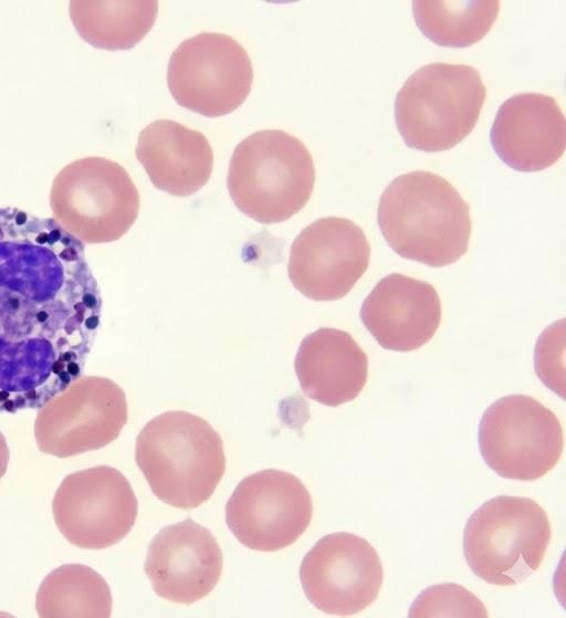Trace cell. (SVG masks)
Masks as SVG:
<instances>
[{
    "label": "cell",
    "mask_w": 566,
    "mask_h": 618,
    "mask_svg": "<svg viewBox=\"0 0 566 618\" xmlns=\"http://www.w3.org/2000/svg\"><path fill=\"white\" fill-rule=\"evenodd\" d=\"M135 460L155 496L184 510L208 501L226 471L220 434L203 418L182 410L146 423L136 439Z\"/></svg>",
    "instance_id": "7a4b0ae2"
},
{
    "label": "cell",
    "mask_w": 566,
    "mask_h": 618,
    "mask_svg": "<svg viewBox=\"0 0 566 618\" xmlns=\"http://www.w3.org/2000/svg\"><path fill=\"white\" fill-rule=\"evenodd\" d=\"M294 368L308 398L338 407L354 400L364 389L368 357L348 332L322 327L303 338Z\"/></svg>",
    "instance_id": "e0dca14e"
},
{
    "label": "cell",
    "mask_w": 566,
    "mask_h": 618,
    "mask_svg": "<svg viewBox=\"0 0 566 618\" xmlns=\"http://www.w3.org/2000/svg\"><path fill=\"white\" fill-rule=\"evenodd\" d=\"M490 140L499 158L512 169L523 172L544 170L564 155V113L549 95L515 94L500 105Z\"/></svg>",
    "instance_id": "9a60e30c"
},
{
    "label": "cell",
    "mask_w": 566,
    "mask_h": 618,
    "mask_svg": "<svg viewBox=\"0 0 566 618\" xmlns=\"http://www.w3.org/2000/svg\"><path fill=\"white\" fill-rule=\"evenodd\" d=\"M222 567V551L216 537L190 519L161 528L150 541L144 564L154 591L185 605L208 596Z\"/></svg>",
    "instance_id": "5bb4252c"
},
{
    "label": "cell",
    "mask_w": 566,
    "mask_h": 618,
    "mask_svg": "<svg viewBox=\"0 0 566 618\" xmlns=\"http://www.w3.org/2000/svg\"><path fill=\"white\" fill-rule=\"evenodd\" d=\"M565 320L549 325L538 337L534 365L537 377L555 394L565 399Z\"/></svg>",
    "instance_id": "603a6c76"
},
{
    "label": "cell",
    "mask_w": 566,
    "mask_h": 618,
    "mask_svg": "<svg viewBox=\"0 0 566 618\" xmlns=\"http://www.w3.org/2000/svg\"><path fill=\"white\" fill-rule=\"evenodd\" d=\"M551 538L548 515L536 501L499 495L484 502L467 521L463 555L482 580L512 586L539 568Z\"/></svg>",
    "instance_id": "5b68a950"
},
{
    "label": "cell",
    "mask_w": 566,
    "mask_h": 618,
    "mask_svg": "<svg viewBox=\"0 0 566 618\" xmlns=\"http://www.w3.org/2000/svg\"><path fill=\"white\" fill-rule=\"evenodd\" d=\"M56 527L72 545L103 549L120 542L135 525L138 502L126 476L109 465L67 474L55 491Z\"/></svg>",
    "instance_id": "9c48e42d"
},
{
    "label": "cell",
    "mask_w": 566,
    "mask_h": 618,
    "mask_svg": "<svg viewBox=\"0 0 566 618\" xmlns=\"http://www.w3.org/2000/svg\"><path fill=\"white\" fill-rule=\"evenodd\" d=\"M71 21L80 36L105 50H127L153 28L156 0H73L69 3Z\"/></svg>",
    "instance_id": "d6986e66"
},
{
    "label": "cell",
    "mask_w": 566,
    "mask_h": 618,
    "mask_svg": "<svg viewBox=\"0 0 566 618\" xmlns=\"http://www.w3.org/2000/svg\"><path fill=\"white\" fill-rule=\"evenodd\" d=\"M252 81L247 50L220 32H200L184 40L167 67V84L175 101L208 117L237 109L248 97Z\"/></svg>",
    "instance_id": "ba28073f"
},
{
    "label": "cell",
    "mask_w": 566,
    "mask_h": 618,
    "mask_svg": "<svg viewBox=\"0 0 566 618\" xmlns=\"http://www.w3.org/2000/svg\"><path fill=\"white\" fill-rule=\"evenodd\" d=\"M485 97L486 87L475 67L442 62L423 65L396 95L397 129L410 148L451 149L475 127Z\"/></svg>",
    "instance_id": "277c9868"
},
{
    "label": "cell",
    "mask_w": 566,
    "mask_h": 618,
    "mask_svg": "<svg viewBox=\"0 0 566 618\" xmlns=\"http://www.w3.org/2000/svg\"><path fill=\"white\" fill-rule=\"evenodd\" d=\"M479 448L499 476L518 481L543 478L564 449L557 416L534 397L507 395L492 402L479 427Z\"/></svg>",
    "instance_id": "52a82bcc"
},
{
    "label": "cell",
    "mask_w": 566,
    "mask_h": 618,
    "mask_svg": "<svg viewBox=\"0 0 566 618\" xmlns=\"http://www.w3.org/2000/svg\"><path fill=\"white\" fill-rule=\"evenodd\" d=\"M315 166L308 148L283 129H262L234 148L227 176L235 207L272 224L300 212L311 198Z\"/></svg>",
    "instance_id": "3957f363"
},
{
    "label": "cell",
    "mask_w": 566,
    "mask_h": 618,
    "mask_svg": "<svg viewBox=\"0 0 566 618\" xmlns=\"http://www.w3.org/2000/svg\"><path fill=\"white\" fill-rule=\"evenodd\" d=\"M409 617H488L484 604L455 583L436 584L423 589L409 608Z\"/></svg>",
    "instance_id": "7402d4cb"
},
{
    "label": "cell",
    "mask_w": 566,
    "mask_h": 618,
    "mask_svg": "<svg viewBox=\"0 0 566 618\" xmlns=\"http://www.w3.org/2000/svg\"><path fill=\"white\" fill-rule=\"evenodd\" d=\"M300 580L305 596L317 609L350 616L376 600L384 568L366 538L337 532L323 536L304 556Z\"/></svg>",
    "instance_id": "7c38bea8"
},
{
    "label": "cell",
    "mask_w": 566,
    "mask_h": 618,
    "mask_svg": "<svg viewBox=\"0 0 566 618\" xmlns=\"http://www.w3.org/2000/svg\"><path fill=\"white\" fill-rule=\"evenodd\" d=\"M377 221L395 253L432 268L457 262L469 249L470 206L449 180L431 171L394 178L380 196Z\"/></svg>",
    "instance_id": "6da1fadb"
},
{
    "label": "cell",
    "mask_w": 566,
    "mask_h": 618,
    "mask_svg": "<svg viewBox=\"0 0 566 618\" xmlns=\"http://www.w3.org/2000/svg\"><path fill=\"white\" fill-rule=\"evenodd\" d=\"M9 459H10L9 447L4 436L0 431V480L3 478V475L7 472Z\"/></svg>",
    "instance_id": "cb8c5ba5"
},
{
    "label": "cell",
    "mask_w": 566,
    "mask_h": 618,
    "mask_svg": "<svg viewBox=\"0 0 566 618\" xmlns=\"http://www.w3.org/2000/svg\"><path fill=\"white\" fill-rule=\"evenodd\" d=\"M50 205L60 226L86 243L118 240L137 219L139 192L127 170L105 157L76 159L55 176Z\"/></svg>",
    "instance_id": "8992f818"
},
{
    "label": "cell",
    "mask_w": 566,
    "mask_h": 618,
    "mask_svg": "<svg viewBox=\"0 0 566 618\" xmlns=\"http://www.w3.org/2000/svg\"><path fill=\"white\" fill-rule=\"evenodd\" d=\"M313 517V502L294 474L265 469L244 478L226 505V522L248 548L275 552L298 540Z\"/></svg>",
    "instance_id": "8fae6325"
},
{
    "label": "cell",
    "mask_w": 566,
    "mask_h": 618,
    "mask_svg": "<svg viewBox=\"0 0 566 618\" xmlns=\"http://www.w3.org/2000/svg\"><path fill=\"white\" fill-rule=\"evenodd\" d=\"M370 245L364 230L343 217H323L294 239L287 262L293 286L313 301L346 296L365 274Z\"/></svg>",
    "instance_id": "4fadbf2b"
},
{
    "label": "cell",
    "mask_w": 566,
    "mask_h": 618,
    "mask_svg": "<svg viewBox=\"0 0 566 618\" xmlns=\"http://www.w3.org/2000/svg\"><path fill=\"white\" fill-rule=\"evenodd\" d=\"M35 607L41 618H107L113 598L101 574L72 563L45 576L38 588Z\"/></svg>",
    "instance_id": "ffe728a7"
},
{
    "label": "cell",
    "mask_w": 566,
    "mask_h": 618,
    "mask_svg": "<svg viewBox=\"0 0 566 618\" xmlns=\"http://www.w3.org/2000/svg\"><path fill=\"white\" fill-rule=\"evenodd\" d=\"M135 154L153 185L176 197L195 193L212 172L208 138L172 119H156L143 128Z\"/></svg>",
    "instance_id": "ac0fdd59"
},
{
    "label": "cell",
    "mask_w": 566,
    "mask_h": 618,
    "mask_svg": "<svg viewBox=\"0 0 566 618\" xmlns=\"http://www.w3.org/2000/svg\"><path fill=\"white\" fill-rule=\"evenodd\" d=\"M499 12L497 0L412 2L417 27L440 46L467 48L478 43L492 29Z\"/></svg>",
    "instance_id": "44dd1931"
},
{
    "label": "cell",
    "mask_w": 566,
    "mask_h": 618,
    "mask_svg": "<svg viewBox=\"0 0 566 618\" xmlns=\"http://www.w3.org/2000/svg\"><path fill=\"white\" fill-rule=\"evenodd\" d=\"M360 320L385 349L411 352L427 344L441 322V301L428 282L401 273L380 279L364 300Z\"/></svg>",
    "instance_id": "2e32d148"
},
{
    "label": "cell",
    "mask_w": 566,
    "mask_h": 618,
    "mask_svg": "<svg viewBox=\"0 0 566 618\" xmlns=\"http://www.w3.org/2000/svg\"><path fill=\"white\" fill-rule=\"evenodd\" d=\"M124 390L105 377H83L48 401L38 413L34 436L41 452L69 458L101 449L127 422Z\"/></svg>",
    "instance_id": "30bf717a"
}]
</instances>
